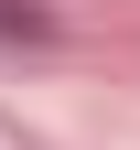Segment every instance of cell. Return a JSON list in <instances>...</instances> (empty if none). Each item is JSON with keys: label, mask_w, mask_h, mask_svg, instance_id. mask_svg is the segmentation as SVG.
<instances>
[{"label": "cell", "mask_w": 140, "mask_h": 150, "mask_svg": "<svg viewBox=\"0 0 140 150\" xmlns=\"http://www.w3.org/2000/svg\"><path fill=\"white\" fill-rule=\"evenodd\" d=\"M0 32H22V43H54V11H43V0H0Z\"/></svg>", "instance_id": "1"}]
</instances>
